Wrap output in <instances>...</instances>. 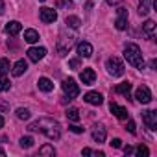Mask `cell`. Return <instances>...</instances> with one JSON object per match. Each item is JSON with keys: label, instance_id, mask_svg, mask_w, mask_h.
<instances>
[{"label": "cell", "instance_id": "1", "mask_svg": "<svg viewBox=\"0 0 157 157\" xmlns=\"http://www.w3.org/2000/svg\"><path fill=\"white\" fill-rule=\"evenodd\" d=\"M28 129L30 131H41V133H44L52 140H57L61 137V126H59V122L54 120V118H46V117L35 120L33 124H30Z\"/></svg>", "mask_w": 157, "mask_h": 157}, {"label": "cell", "instance_id": "2", "mask_svg": "<svg viewBox=\"0 0 157 157\" xmlns=\"http://www.w3.org/2000/svg\"><path fill=\"white\" fill-rule=\"evenodd\" d=\"M124 57L128 59L129 65L137 67L139 70L144 68V59H142V54H140L139 44H135V43H128V44L124 46Z\"/></svg>", "mask_w": 157, "mask_h": 157}, {"label": "cell", "instance_id": "3", "mask_svg": "<svg viewBox=\"0 0 157 157\" xmlns=\"http://www.w3.org/2000/svg\"><path fill=\"white\" fill-rule=\"evenodd\" d=\"M74 35H65V33H61L59 35V39H57V54L61 56V57H65L67 54H68V50L74 46Z\"/></svg>", "mask_w": 157, "mask_h": 157}, {"label": "cell", "instance_id": "4", "mask_svg": "<svg viewBox=\"0 0 157 157\" xmlns=\"http://www.w3.org/2000/svg\"><path fill=\"white\" fill-rule=\"evenodd\" d=\"M105 67H107V72H109L111 76H115V78H120V76L124 74V63H122L118 57H115V56L107 59Z\"/></svg>", "mask_w": 157, "mask_h": 157}, {"label": "cell", "instance_id": "5", "mask_svg": "<svg viewBox=\"0 0 157 157\" xmlns=\"http://www.w3.org/2000/svg\"><path fill=\"white\" fill-rule=\"evenodd\" d=\"M63 93H65V98L74 100L78 94H80V87H78V83L72 80V78H68V80L63 82Z\"/></svg>", "mask_w": 157, "mask_h": 157}, {"label": "cell", "instance_id": "6", "mask_svg": "<svg viewBox=\"0 0 157 157\" xmlns=\"http://www.w3.org/2000/svg\"><path fill=\"white\" fill-rule=\"evenodd\" d=\"M39 19L44 22V24H52L57 21V11L54 8H41L39 11Z\"/></svg>", "mask_w": 157, "mask_h": 157}, {"label": "cell", "instance_id": "7", "mask_svg": "<svg viewBox=\"0 0 157 157\" xmlns=\"http://www.w3.org/2000/svg\"><path fill=\"white\" fill-rule=\"evenodd\" d=\"M135 98L139 104H150L151 102V91L146 87V85H140L137 91H135Z\"/></svg>", "mask_w": 157, "mask_h": 157}, {"label": "cell", "instance_id": "8", "mask_svg": "<svg viewBox=\"0 0 157 157\" xmlns=\"http://www.w3.org/2000/svg\"><path fill=\"white\" fill-rule=\"evenodd\" d=\"M142 122L146 124L148 129L153 131V129L157 128V111H151V109H150V111H144V113H142Z\"/></svg>", "mask_w": 157, "mask_h": 157}, {"label": "cell", "instance_id": "9", "mask_svg": "<svg viewBox=\"0 0 157 157\" xmlns=\"http://www.w3.org/2000/svg\"><path fill=\"white\" fill-rule=\"evenodd\" d=\"M26 54H28L30 61L37 63V61H41V59L44 57V54H46V48H43V46H33V48H30Z\"/></svg>", "mask_w": 157, "mask_h": 157}, {"label": "cell", "instance_id": "10", "mask_svg": "<svg viewBox=\"0 0 157 157\" xmlns=\"http://www.w3.org/2000/svg\"><path fill=\"white\" fill-rule=\"evenodd\" d=\"M117 30H126L128 28V10L126 8H118V19L115 21Z\"/></svg>", "mask_w": 157, "mask_h": 157}, {"label": "cell", "instance_id": "11", "mask_svg": "<svg viewBox=\"0 0 157 157\" xmlns=\"http://www.w3.org/2000/svg\"><path fill=\"white\" fill-rule=\"evenodd\" d=\"M80 80L83 82V85H93L94 80H96V72L93 68H83L82 74H80Z\"/></svg>", "mask_w": 157, "mask_h": 157}, {"label": "cell", "instance_id": "12", "mask_svg": "<svg viewBox=\"0 0 157 157\" xmlns=\"http://www.w3.org/2000/svg\"><path fill=\"white\" fill-rule=\"evenodd\" d=\"M109 109H111V113H113L117 118H120V120H128V109H126V107H122V105H118V104L111 102Z\"/></svg>", "mask_w": 157, "mask_h": 157}, {"label": "cell", "instance_id": "13", "mask_svg": "<svg viewBox=\"0 0 157 157\" xmlns=\"http://www.w3.org/2000/svg\"><path fill=\"white\" fill-rule=\"evenodd\" d=\"M83 100H85L87 104H91V105H100V104L104 102V96H102L100 93H94V91H91V93H87V94L83 96Z\"/></svg>", "mask_w": 157, "mask_h": 157}, {"label": "cell", "instance_id": "14", "mask_svg": "<svg viewBox=\"0 0 157 157\" xmlns=\"http://www.w3.org/2000/svg\"><path fill=\"white\" fill-rule=\"evenodd\" d=\"M105 128L104 126H100V124H94L93 126V139H94V142H104L105 140Z\"/></svg>", "mask_w": 157, "mask_h": 157}, {"label": "cell", "instance_id": "15", "mask_svg": "<svg viewBox=\"0 0 157 157\" xmlns=\"http://www.w3.org/2000/svg\"><path fill=\"white\" fill-rule=\"evenodd\" d=\"M78 54H80V57H91L93 56V46L85 41H82L80 44H78Z\"/></svg>", "mask_w": 157, "mask_h": 157}, {"label": "cell", "instance_id": "16", "mask_svg": "<svg viewBox=\"0 0 157 157\" xmlns=\"http://www.w3.org/2000/svg\"><path fill=\"white\" fill-rule=\"evenodd\" d=\"M37 87H39L43 93H50V91H54V82L43 76V78H39V82H37Z\"/></svg>", "mask_w": 157, "mask_h": 157}, {"label": "cell", "instance_id": "17", "mask_svg": "<svg viewBox=\"0 0 157 157\" xmlns=\"http://www.w3.org/2000/svg\"><path fill=\"white\" fill-rule=\"evenodd\" d=\"M6 33L8 35H17V33H21V30H22V24L21 22H17V21H11V22H8L6 24Z\"/></svg>", "mask_w": 157, "mask_h": 157}, {"label": "cell", "instance_id": "18", "mask_svg": "<svg viewBox=\"0 0 157 157\" xmlns=\"http://www.w3.org/2000/svg\"><path fill=\"white\" fill-rule=\"evenodd\" d=\"M142 33L148 37V39H153L155 37V22L153 21H146L142 24Z\"/></svg>", "mask_w": 157, "mask_h": 157}, {"label": "cell", "instance_id": "19", "mask_svg": "<svg viewBox=\"0 0 157 157\" xmlns=\"http://www.w3.org/2000/svg\"><path fill=\"white\" fill-rule=\"evenodd\" d=\"M26 68H28V63H26L24 59H19V61L13 65V68H11V74H13V76H22V74L26 72Z\"/></svg>", "mask_w": 157, "mask_h": 157}, {"label": "cell", "instance_id": "20", "mask_svg": "<svg viewBox=\"0 0 157 157\" xmlns=\"http://www.w3.org/2000/svg\"><path fill=\"white\" fill-rule=\"evenodd\" d=\"M115 93H118V94H124L126 98H129V93H131V83H128V82H124V83H118V85L115 87Z\"/></svg>", "mask_w": 157, "mask_h": 157}, {"label": "cell", "instance_id": "21", "mask_svg": "<svg viewBox=\"0 0 157 157\" xmlns=\"http://www.w3.org/2000/svg\"><path fill=\"white\" fill-rule=\"evenodd\" d=\"M24 41L26 43H30V44H33V43H37L39 41V33L35 32V30H24Z\"/></svg>", "mask_w": 157, "mask_h": 157}, {"label": "cell", "instance_id": "22", "mask_svg": "<svg viewBox=\"0 0 157 157\" xmlns=\"http://www.w3.org/2000/svg\"><path fill=\"white\" fill-rule=\"evenodd\" d=\"M65 24H67L68 28H72V30H78V28L82 26V21H80V17L70 15V17H67V19H65Z\"/></svg>", "mask_w": 157, "mask_h": 157}, {"label": "cell", "instance_id": "23", "mask_svg": "<svg viewBox=\"0 0 157 157\" xmlns=\"http://www.w3.org/2000/svg\"><path fill=\"white\" fill-rule=\"evenodd\" d=\"M10 87H11V83H10L8 78H6V72L0 70V91L6 93V91H10Z\"/></svg>", "mask_w": 157, "mask_h": 157}, {"label": "cell", "instance_id": "24", "mask_svg": "<svg viewBox=\"0 0 157 157\" xmlns=\"http://www.w3.org/2000/svg\"><path fill=\"white\" fill-rule=\"evenodd\" d=\"M39 155H43V157H46V155L54 157V155H56V150H54V146L44 144V146H41V148H39Z\"/></svg>", "mask_w": 157, "mask_h": 157}, {"label": "cell", "instance_id": "25", "mask_svg": "<svg viewBox=\"0 0 157 157\" xmlns=\"http://www.w3.org/2000/svg\"><path fill=\"white\" fill-rule=\"evenodd\" d=\"M67 118L70 122H78V120H80V111H78L76 107H68L67 109Z\"/></svg>", "mask_w": 157, "mask_h": 157}, {"label": "cell", "instance_id": "26", "mask_svg": "<svg viewBox=\"0 0 157 157\" xmlns=\"http://www.w3.org/2000/svg\"><path fill=\"white\" fill-rule=\"evenodd\" d=\"M15 115H17V118H19V120H28L32 113H30L26 107H19V109L15 111Z\"/></svg>", "mask_w": 157, "mask_h": 157}, {"label": "cell", "instance_id": "27", "mask_svg": "<svg viewBox=\"0 0 157 157\" xmlns=\"http://www.w3.org/2000/svg\"><path fill=\"white\" fill-rule=\"evenodd\" d=\"M19 144H21V148H26V150H28V148L33 146V139H32L30 135H28V137H22V139L19 140Z\"/></svg>", "mask_w": 157, "mask_h": 157}, {"label": "cell", "instance_id": "28", "mask_svg": "<svg viewBox=\"0 0 157 157\" xmlns=\"http://www.w3.org/2000/svg\"><path fill=\"white\" fill-rule=\"evenodd\" d=\"M150 2H140V6H139V15H142V17H146L148 13H150Z\"/></svg>", "mask_w": 157, "mask_h": 157}, {"label": "cell", "instance_id": "29", "mask_svg": "<svg viewBox=\"0 0 157 157\" xmlns=\"http://www.w3.org/2000/svg\"><path fill=\"white\" fill-rule=\"evenodd\" d=\"M133 151H135L139 157H148V155H150V150H148L146 146H142V144H140V146H137V150H133Z\"/></svg>", "mask_w": 157, "mask_h": 157}, {"label": "cell", "instance_id": "30", "mask_svg": "<svg viewBox=\"0 0 157 157\" xmlns=\"http://www.w3.org/2000/svg\"><path fill=\"white\" fill-rule=\"evenodd\" d=\"M0 70H2V72H8L10 70V61L6 57H0Z\"/></svg>", "mask_w": 157, "mask_h": 157}, {"label": "cell", "instance_id": "31", "mask_svg": "<svg viewBox=\"0 0 157 157\" xmlns=\"http://www.w3.org/2000/svg\"><path fill=\"white\" fill-rule=\"evenodd\" d=\"M68 67H70L72 70L80 68V59H70V61H68Z\"/></svg>", "mask_w": 157, "mask_h": 157}, {"label": "cell", "instance_id": "32", "mask_svg": "<svg viewBox=\"0 0 157 157\" xmlns=\"http://www.w3.org/2000/svg\"><path fill=\"white\" fill-rule=\"evenodd\" d=\"M68 129H70L72 133H83V128H80V126H76V124L68 126Z\"/></svg>", "mask_w": 157, "mask_h": 157}, {"label": "cell", "instance_id": "33", "mask_svg": "<svg viewBox=\"0 0 157 157\" xmlns=\"http://www.w3.org/2000/svg\"><path fill=\"white\" fill-rule=\"evenodd\" d=\"M0 111H2V113L10 111V104H8V102H4V100H0Z\"/></svg>", "mask_w": 157, "mask_h": 157}, {"label": "cell", "instance_id": "34", "mask_svg": "<svg viewBox=\"0 0 157 157\" xmlns=\"http://www.w3.org/2000/svg\"><path fill=\"white\" fill-rule=\"evenodd\" d=\"M128 129H129V133H137V129H135V122H133V120H128Z\"/></svg>", "mask_w": 157, "mask_h": 157}, {"label": "cell", "instance_id": "35", "mask_svg": "<svg viewBox=\"0 0 157 157\" xmlns=\"http://www.w3.org/2000/svg\"><path fill=\"white\" fill-rule=\"evenodd\" d=\"M109 144H111L113 148H120V146H122V140H120V139H113Z\"/></svg>", "mask_w": 157, "mask_h": 157}, {"label": "cell", "instance_id": "36", "mask_svg": "<svg viewBox=\"0 0 157 157\" xmlns=\"http://www.w3.org/2000/svg\"><path fill=\"white\" fill-rule=\"evenodd\" d=\"M57 6H67V8H72V2H70V0H59Z\"/></svg>", "mask_w": 157, "mask_h": 157}, {"label": "cell", "instance_id": "37", "mask_svg": "<svg viewBox=\"0 0 157 157\" xmlns=\"http://www.w3.org/2000/svg\"><path fill=\"white\" fill-rule=\"evenodd\" d=\"M4 11H6V4L0 0V15H4Z\"/></svg>", "mask_w": 157, "mask_h": 157}, {"label": "cell", "instance_id": "38", "mask_svg": "<svg viewBox=\"0 0 157 157\" xmlns=\"http://www.w3.org/2000/svg\"><path fill=\"white\" fill-rule=\"evenodd\" d=\"M124 153H126V155L133 153V148H131V146H126V148H124Z\"/></svg>", "mask_w": 157, "mask_h": 157}, {"label": "cell", "instance_id": "39", "mask_svg": "<svg viewBox=\"0 0 157 157\" xmlns=\"http://www.w3.org/2000/svg\"><path fill=\"white\" fill-rule=\"evenodd\" d=\"M82 153H83V155H93V150H91V148H83Z\"/></svg>", "mask_w": 157, "mask_h": 157}, {"label": "cell", "instance_id": "40", "mask_svg": "<svg viewBox=\"0 0 157 157\" xmlns=\"http://www.w3.org/2000/svg\"><path fill=\"white\" fill-rule=\"evenodd\" d=\"M105 2H107V4H118L120 0H105Z\"/></svg>", "mask_w": 157, "mask_h": 157}, {"label": "cell", "instance_id": "41", "mask_svg": "<svg viewBox=\"0 0 157 157\" xmlns=\"http://www.w3.org/2000/svg\"><path fill=\"white\" fill-rule=\"evenodd\" d=\"M4 155H6V151H4L2 148H0V157H4Z\"/></svg>", "mask_w": 157, "mask_h": 157}, {"label": "cell", "instance_id": "42", "mask_svg": "<svg viewBox=\"0 0 157 157\" xmlns=\"http://www.w3.org/2000/svg\"><path fill=\"white\" fill-rule=\"evenodd\" d=\"M2 126H4V118H2V117H0V128H2Z\"/></svg>", "mask_w": 157, "mask_h": 157}, {"label": "cell", "instance_id": "43", "mask_svg": "<svg viewBox=\"0 0 157 157\" xmlns=\"http://www.w3.org/2000/svg\"><path fill=\"white\" fill-rule=\"evenodd\" d=\"M6 140H8L6 137H0V142H6Z\"/></svg>", "mask_w": 157, "mask_h": 157}, {"label": "cell", "instance_id": "44", "mask_svg": "<svg viewBox=\"0 0 157 157\" xmlns=\"http://www.w3.org/2000/svg\"><path fill=\"white\" fill-rule=\"evenodd\" d=\"M140 2H150V4H151V2H153V0H140Z\"/></svg>", "mask_w": 157, "mask_h": 157}, {"label": "cell", "instance_id": "45", "mask_svg": "<svg viewBox=\"0 0 157 157\" xmlns=\"http://www.w3.org/2000/svg\"><path fill=\"white\" fill-rule=\"evenodd\" d=\"M39 2H44V0H39Z\"/></svg>", "mask_w": 157, "mask_h": 157}]
</instances>
